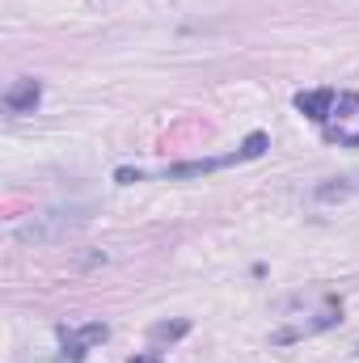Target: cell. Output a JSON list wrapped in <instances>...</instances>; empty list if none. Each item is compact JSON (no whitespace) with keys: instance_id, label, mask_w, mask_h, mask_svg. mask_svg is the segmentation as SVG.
Segmentation results:
<instances>
[{"instance_id":"8","label":"cell","mask_w":359,"mask_h":363,"mask_svg":"<svg viewBox=\"0 0 359 363\" xmlns=\"http://www.w3.org/2000/svg\"><path fill=\"white\" fill-rule=\"evenodd\" d=\"M355 355H359V347H355Z\"/></svg>"},{"instance_id":"7","label":"cell","mask_w":359,"mask_h":363,"mask_svg":"<svg viewBox=\"0 0 359 363\" xmlns=\"http://www.w3.org/2000/svg\"><path fill=\"white\" fill-rule=\"evenodd\" d=\"M131 363H157V359H131Z\"/></svg>"},{"instance_id":"5","label":"cell","mask_w":359,"mask_h":363,"mask_svg":"<svg viewBox=\"0 0 359 363\" xmlns=\"http://www.w3.org/2000/svg\"><path fill=\"white\" fill-rule=\"evenodd\" d=\"M338 93L334 89H317V93H296V110H304L309 118H330V101Z\"/></svg>"},{"instance_id":"6","label":"cell","mask_w":359,"mask_h":363,"mask_svg":"<svg viewBox=\"0 0 359 363\" xmlns=\"http://www.w3.org/2000/svg\"><path fill=\"white\" fill-rule=\"evenodd\" d=\"M186 334V325H157L153 330V338H182Z\"/></svg>"},{"instance_id":"2","label":"cell","mask_w":359,"mask_h":363,"mask_svg":"<svg viewBox=\"0 0 359 363\" xmlns=\"http://www.w3.org/2000/svg\"><path fill=\"white\" fill-rule=\"evenodd\" d=\"M110 338V325L89 321V325H60V359L64 363H81L93 347H101Z\"/></svg>"},{"instance_id":"1","label":"cell","mask_w":359,"mask_h":363,"mask_svg":"<svg viewBox=\"0 0 359 363\" xmlns=\"http://www.w3.org/2000/svg\"><path fill=\"white\" fill-rule=\"evenodd\" d=\"M267 152V135H250L241 148H233V152H224V157H203V161H178V165H170L161 178L170 182H182V178H207V174H220V169H228V165H241V161H254V157H263Z\"/></svg>"},{"instance_id":"3","label":"cell","mask_w":359,"mask_h":363,"mask_svg":"<svg viewBox=\"0 0 359 363\" xmlns=\"http://www.w3.org/2000/svg\"><path fill=\"white\" fill-rule=\"evenodd\" d=\"M89 216H85V207H68V211H47V216H38V220H30L26 228H17V241H51V237H60L64 228H81Z\"/></svg>"},{"instance_id":"4","label":"cell","mask_w":359,"mask_h":363,"mask_svg":"<svg viewBox=\"0 0 359 363\" xmlns=\"http://www.w3.org/2000/svg\"><path fill=\"white\" fill-rule=\"evenodd\" d=\"M43 101V85L34 77H21L17 85L4 89V110L9 114H34V106Z\"/></svg>"}]
</instances>
